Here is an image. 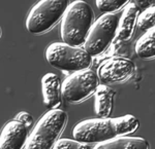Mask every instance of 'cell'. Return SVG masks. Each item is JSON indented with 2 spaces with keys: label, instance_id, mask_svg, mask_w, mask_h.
<instances>
[{
  "label": "cell",
  "instance_id": "obj_18",
  "mask_svg": "<svg viewBox=\"0 0 155 149\" xmlns=\"http://www.w3.org/2000/svg\"><path fill=\"white\" fill-rule=\"evenodd\" d=\"M15 119L20 121L21 123H23L28 130L30 129V126L33 125V117H32L31 114L26 112V111H22V112L18 113Z\"/></svg>",
  "mask_w": 155,
  "mask_h": 149
},
{
  "label": "cell",
  "instance_id": "obj_10",
  "mask_svg": "<svg viewBox=\"0 0 155 149\" xmlns=\"http://www.w3.org/2000/svg\"><path fill=\"white\" fill-rule=\"evenodd\" d=\"M41 92L44 104L48 108L58 109L61 104V82L55 73H47L41 78Z\"/></svg>",
  "mask_w": 155,
  "mask_h": 149
},
{
  "label": "cell",
  "instance_id": "obj_1",
  "mask_svg": "<svg viewBox=\"0 0 155 149\" xmlns=\"http://www.w3.org/2000/svg\"><path fill=\"white\" fill-rule=\"evenodd\" d=\"M134 115L126 114L119 117L89 118L78 123L72 129L74 140L84 143H101L120 136H127L139 128Z\"/></svg>",
  "mask_w": 155,
  "mask_h": 149
},
{
  "label": "cell",
  "instance_id": "obj_14",
  "mask_svg": "<svg viewBox=\"0 0 155 149\" xmlns=\"http://www.w3.org/2000/svg\"><path fill=\"white\" fill-rule=\"evenodd\" d=\"M155 30L149 29L139 38L136 43L134 51L141 59H152L155 54Z\"/></svg>",
  "mask_w": 155,
  "mask_h": 149
},
{
  "label": "cell",
  "instance_id": "obj_19",
  "mask_svg": "<svg viewBox=\"0 0 155 149\" xmlns=\"http://www.w3.org/2000/svg\"><path fill=\"white\" fill-rule=\"evenodd\" d=\"M0 36H1V28H0Z\"/></svg>",
  "mask_w": 155,
  "mask_h": 149
},
{
  "label": "cell",
  "instance_id": "obj_6",
  "mask_svg": "<svg viewBox=\"0 0 155 149\" xmlns=\"http://www.w3.org/2000/svg\"><path fill=\"white\" fill-rule=\"evenodd\" d=\"M118 17L114 14H104L93 22L84 42V49L90 56L104 51L116 36Z\"/></svg>",
  "mask_w": 155,
  "mask_h": 149
},
{
  "label": "cell",
  "instance_id": "obj_16",
  "mask_svg": "<svg viewBox=\"0 0 155 149\" xmlns=\"http://www.w3.org/2000/svg\"><path fill=\"white\" fill-rule=\"evenodd\" d=\"M128 2V0H96V6L104 14H113Z\"/></svg>",
  "mask_w": 155,
  "mask_h": 149
},
{
  "label": "cell",
  "instance_id": "obj_2",
  "mask_svg": "<svg viewBox=\"0 0 155 149\" xmlns=\"http://www.w3.org/2000/svg\"><path fill=\"white\" fill-rule=\"evenodd\" d=\"M60 35L64 43L72 46L84 44L94 22V12L87 2L76 0L68 4L61 18Z\"/></svg>",
  "mask_w": 155,
  "mask_h": 149
},
{
  "label": "cell",
  "instance_id": "obj_11",
  "mask_svg": "<svg viewBox=\"0 0 155 149\" xmlns=\"http://www.w3.org/2000/svg\"><path fill=\"white\" fill-rule=\"evenodd\" d=\"M139 12L140 9L136 2H127L121 17L118 18V26L116 31L117 39L125 41L132 36Z\"/></svg>",
  "mask_w": 155,
  "mask_h": 149
},
{
  "label": "cell",
  "instance_id": "obj_5",
  "mask_svg": "<svg viewBox=\"0 0 155 149\" xmlns=\"http://www.w3.org/2000/svg\"><path fill=\"white\" fill-rule=\"evenodd\" d=\"M67 0H41L32 6L26 19V28L32 34L45 33L63 17Z\"/></svg>",
  "mask_w": 155,
  "mask_h": 149
},
{
  "label": "cell",
  "instance_id": "obj_4",
  "mask_svg": "<svg viewBox=\"0 0 155 149\" xmlns=\"http://www.w3.org/2000/svg\"><path fill=\"white\" fill-rule=\"evenodd\" d=\"M46 59L51 66L60 70L77 72L88 69L92 57L80 46L64 42H53L46 49Z\"/></svg>",
  "mask_w": 155,
  "mask_h": 149
},
{
  "label": "cell",
  "instance_id": "obj_8",
  "mask_svg": "<svg viewBox=\"0 0 155 149\" xmlns=\"http://www.w3.org/2000/svg\"><path fill=\"white\" fill-rule=\"evenodd\" d=\"M134 71V64L130 60L122 57H113L99 66L97 76L106 82H116L130 77Z\"/></svg>",
  "mask_w": 155,
  "mask_h": 149
},
{
  "label": "cell",
  "instance_id": "obj_17",
  "mask_svg": "<svg viewBox=\"0 0 155 149\" xmlns=\"http://www.w3.org/2000/svg\"><path fill=\"white\" fill-rule=\"evenodd\" d=\"M54 149H92L87 143L80 142L74 139L61 138L57 140L54 144Z\"/></svg>",
  "mask_w": 155,
  "mask_h": 149
},
{
  "label": "cell",
  "instance_id": "obj_9",
  "mask_svg": "<svg viewBox=\"0 0 155 149\" xmlns=\"http://www.w3.org/2000/svg\"><path fill=\"white\" fill-rule=\"evenodd\" d=\"M29 136V130L20 121L12 119L0 132V149H23Z\"/></svg>",
  "mask_w": 155,
  "mask_h": 149
},
{
  "label": "cell",
  "instance_id": "obj_12",
  "mask_svg": "<svg viewBox=\"0 0 155 149\" xmlns=\"http://www.w3.org/2000/svg\"><path fill=\"white\" fill-rule=\"evenodd\" d=\"M146 139L134 136H120L104 142L97 143L92 149H149Z\"/></svg>",
  "mask_w": 155,
  "mask_h": 149
},
{
  "label": "cell",
  "instance_id": "obj_7",
  "mask_svg": "<svg viewBox=\"0 0 155 149\" xmlns=\"http://www.w3.org/2000/svg\"><path fill=\"white\" fill-rule=\"evenodd\" d=\"M99 85V78L92 69L74 72L61 83V96L71 103L81 102L93 94Z\"/></svg>",
  "mask_w": 155,
  "mask_h": 149
},
{
  "label": "cell",
  "instance_id": "obj_3",
  "mask_svg": "<svg viewBox=\"0 0 155 149\" xmlns=\"http://www.w3.org/2000/svg\"><path fill=\"white\" fill-rule=\"evenodd\" d=\"M67 115L63 110L52 109L34 126L25 144V149H52L63 131Z\"/></svg>",
  "mask_w": 155,
  "mask_h": 149
},
{
  "label": "cell",
  "instance_id": "obj_13",
  "mask_svg": "<svg viewBox=\"0 0 155 149\" xmlns=\"http://www.w3.org/2000/svg\"><path fill=\"white\" fill-rule=\"evenodd\" d=\"M95 102L94 109L98 117H109L113 110V100L115 96V91L109 85L99 84L95 89Z\"/></svg>",
  "mask_w": 155,
  "mask_h": 149
},
{
  "label": "cell",
  "instance_id": "obj_15",
  "mask_svg": "<svg viewBox=\"0 0 155 149\" xmlns=\"http://www.w3.org/2000/svg\"><path fill=\"white\" fill-rule=\"evenodd\" d=\"M154 12H155L154 6L151 5L147 7L146 9H144L141 14H139L136 26H137V28L141 30V31L146 32L149 29L154 28V23H155Z\"/></svg>",
  "mask_w": 155,
  "mask_h": 149
}]
</instances>
